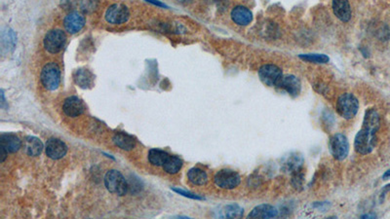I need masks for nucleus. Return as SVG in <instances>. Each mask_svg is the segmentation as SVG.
Listing matches in <instances>:
<instances>
[{"label": "nucleus", "mask_w": 390, "mask_h": 219, "mask_svg": "<svg viewBox=\"0 0 390 219\" xmlns=\"http://www.w3.org/2000/svg\"><path fill=\"white\" fill-rule=\"evenodd\" d=\"M362 219H376V216L375 215H365V216H362Z\"/></svg>", "instance_id": "32"}, {"label": "nucleus", "mask_w": 390, "mask_h": 219, "mask_svg": "<svg viewBox=\"0 0 390 219\" xmlns=\"http://www.w3.org/2000/svg\"><path fill=\"white\" fill-rule=\"evenodd\" d=\"M214 181L218 187L222 189L232 190L239 186V184L241 183V176L234 170L224 169L219 170L215 174Z\"/></svg>", "instance_id": "5"}, {"label": "nucleus", "mask_w": 390, "mask_h": 219, "mask_svg": "<svg viewBox=\"0 0 390 219\" xmlns=\"http://www.w3.org/2000/svg\"><path fill=\"white\" fill-rule=\"evenodd\" d=\"M300 59L312 64H327L330 60L328 56L323 54H304L300 55Z\"/></svg>", "instance_id": "26"}, {"label": "nucleus", "mask_w": 390, "mask_h": 219, "mask_svg": "<svg viewBox=\"0 0 390 219\" xmlns=\"http://www.w3.org/2000/svg\"><path fill=\"white\" fill-rule=\"evenodd\" d=\"M98 3L99 0H81V9L87 13L93 12L98 7Z\"/></svg>", "instance_id": "27"}, {"label": "nucleus", "mask_w": 390, "mask_h": 219, "mask_svg": "<svg viewBox=\"0 0 390 219\" xmlns=\"http://www.w3.org/2000/svg\"><path fill=\"white\" fill-rule=\"evenodd\" d=\"M5 103H6V101H5V97H4V93H3V91L1 90V107H2V108H4Z\"/></svg>", "instance_id": "31"}, {"label": "nucleus", "mask_w": 390, "mask_h": 219, "mask_svg": "<svg viewBox=\"0 0 390 219\" xmlns=\"http://www.w3.org/2000/svg\"><path fill=\"white\" fill-rule=\"evenodd\" d=\"M67 36L61 29H52L45 35L44 47L51 54H57L63 50L66 45Z\"/></svg>", "instance_id": "7"}, {"label": "nucleus", "mask_w": 390, "mask_h": 219, "mask_svg": "<svg viewBox=\"0 0 390 219\" xmlns=\"http://www.w3.org/2000/svg\"><path fill=\"white\" fill-rule=\"evenodd\" d=\"M187 178L192 184L197 186L205 185L209 179L207 172L200 168L190 169L187 172Z\"/></svg>", "instance_id": "22"}, {"label": "nucleus", "mask_w": 390, "mask_h": 219, "mask_svg": "<svg viewBox=\"0 0 390 219\" xmlns=\"http://www.w3.org/2000/svg\"><path fill=\"white\" fill-rule=\"evenodd\" d=\"M63 110L65 114L69 117H78L83 114L85 110V105L78 97H70L65 100Z\"/></svg>", "instance_id": "13"}, {"label": "nucleus", "mask_w": 390, "mask_h": 219, "mask_svg": "<svg viewBox=\"0 0 390 219\" xmlns=\"http://www.w3.org/2000/svg\"><path fill=\"white\" fill-rule=\"evenodd\" d=\"M380 115L376 109H368L365 113L362 129L354 141L355 151L360 155L370 154L377 145L376 134L380 129Z\"/></svg>", "instance_id": "1"}, {"label": "nucleus", "mask_w": 390, "mask_h": 219, "mask_svg": "<svg viewBox=\"0 0 390 219\" xmlns=\"http://www.w3.org/2000/svg\"><path fill=\"white\" fill-rule=\"evenodd\" d=\"M74 80L80 88L88 89L93 84V75L88 70L79 69L74 73Z\"/></svg>", "instance_id": "21"}, {"label": "nucleus", "mask_w": 390, "mask_h": 219, "mask_svg": "<svg viewBox=\"0 0 390 219\" xmlns=\"http://www.w3.org/2000/svg\"><path fill=\"white\" fill-rule=\"evenodd\" d=\"M45 151L49 158L53 160H59L67 154L68 147L64 142L58 139H50L46 143Z\"/></svg>", "instance_id": "10"}, {"label": "nucleus", "mask_w": 390, "mask_h": 219, "mask_svg": "<svg viewBox=\"0 0 390 219\" xmlns=\"http://www.w3.org/2000/svg\"><path fill=\"white\" fill-rule=\"evenodd\" d=\"M359 109V102L355 96L346 93L341 95L337 101L338 113L346 120L354 118Z\"/></svg>", "instance_id": "3"}, {"label": "nucleus", "mask_w": 390, "mask_h": 219, "mask_svg": "<svg viewBox=\"0 0 390 219\" xmlns=\"http://www.w3.org/2000/svg\"><path fill=\"white\" fill-rule=\"evenodd\" d=\"M112 141L115 146L125 151H130L136 146V141L134 138L125 133H116L113 136Z\"/></svg>", "instance_id": "19"}, {"label": "nucleus", "mask_w": 390, "mask_h": 219, "mask_svg": "<svg viewBox=\"0 0 390 219\" xmlns=\"http://www.w3.org/2000/svg\"><path fill=\"white\" fill-rule=\"evenodd\" d=\"M304 164L303 157L298 153H292L287 156L283 161V169L289 172H296L297 170H301Z\"/></svg>", "instance_id": "18"}, {"label": "nucleus", "mask_w": 390, "mask_h": 219, "mask_svg": "<svg viewBox=\"0 0 390 219\" xmlns=\"http://www.w3.org/2000/svg\"><path fill=\"white\" fill-rule=\"evenodd\" d=\"M390 178V170H389L385 174H384V179H388Z\"/></svg>", "instance_id": "33"}, {"label": "nucleus", "mask_w": 390, "mask_h": 219, "mask_svg": "<svg viewBox=\"0 0 390 219\" xmlns=\"http://www.w3.org/2000/svg\"><path fill=\"white\" fill-rule=\"evenodd\" d=\"M104 184L110 193L117 194L118 196H124L129 189V183L123 174L116 170H110L106 172Z\"/></svg>", "instance_id": "2"}, {"label": "nucleus", "mask_w": 390, "mask_h": 219, "mask_svg": "<svg viewBox=\"0 0 390 219\" xmlns=\"http://www.w3.org/2000/svg\"><path fill=\"white\" fill-rule=\"evenodd\" d=\"M329 149L336 160H344L349 153V143L347 138L340 133L332 136L329 142Z\"/></svg>", "instance_id": "6"}, {"label": "nucleus", "mask_w": 390, "mask_h": 219, "mask_svg": "<svg viewBox=\"0 0 390 219\" xmlns=\"http://www.w3.org/2000/svg\"><path fill=\"white\" fill-rule=\"evenodd\" d=\"M78 3V0H62L61 1V5L65 8V9H72L74 8Z\"/></svg>", "instance_id": "29"}, {"label": "nucleus", "mask_w": 390, "mask_h": 219, "mask_svg": "<svg viewBox=\"0 0 390 219\" xmlns=\"http://www.w3.org/2000/svg\"><path fill=\"white\" fill-rule=\"evenodd\" d=\"M24 149L28 156H38L43 149V144L35 137H27L24 141Z\"/></svg>", "instance_id": "20"}, {"label": "nucleus", "mask_w": 390, "mask_h": 219, "mask_svg": "<svg viewBox=\"0 0 390 219\" xmlns=\"http://www.w3.org/2000/svg\"><path fill=\"white\" fill-rule=\"evenodd\" d=\"M169 157L170 154L160 149H152L149 152V161L152 165L156 167H162Z\"/></svg>", "instance_id": "23"}, {"label": "nucleus", "mask_w": 390, "mask_h": 219, "mask_svg": "<svg viewBox=\"0 0 390 219\" xmlns=\"http://www.w3.org/2000/svg\"><path fill=\"white\" fill-rule=\"evenodd\" d=\"M278 216V211L271 205L262 204L257 206L249 215L248 219H273Z\"/></svg>", "instance_id": "15"}, {"label": "nucleus", "mask_w": 390, "mask_h": 219, "mask_svg": "<svg viewBox=\"0 0 390 219\" xmlns=\"http://www.w3.org/2000/svg\"><path fill=\"white\" fill-rule=\"evenodd\" d=\"M182 167V160L180 157L173 155H170L168 160L162 166L164 170L170 174L177 173L178 171H180Z\"/></svg>", "instance_id": "24"}, {"label": "nucleus", "mask_w": 390, "mask_h": 219, "mask_svg": "<svg viewBox=\"0 0 390 219\" xmlns=\"http://www.w3.org/2000/svg\"><path fill=\"white\" fill-rule=\"evenodd\" d=\"M130 17L129 9L124 4H113L111 5L105 13V20L107 23L112 24H121L128 21Z\"/></svg>", "instance_id": "9"}, {"label": "nucleus", "mask_w": 390, "mask_h": 219, "mask_svg": "<svg viewBox=\"0 0 390 219\" xmlns=\"http://www.w3.org/2000/svg\"><path fill=\"white\" fill-rule=\"evenodd\" d=\"M64 25L69 33L76 34L84 27L85 19L78 12H72L65 18Z\"/></svg>", "instance_id": "12"}, {"label": "nucleus", "mask_w": 390, "mask_h": 219, "mask_svg": "<svg viewBox=\"0 0 390 219\" xmlns=\"http://www.w3.org/2000/svg\"><path fill=\"white\" fill-rule=\"evenodd\" d=\"M223 213V217L226 219H241L244 216V210L236 204L226 206Z\"/></svg>", "instance_id": "25"}, {"label": "nucleus", "mask_w": 390, "mask_h": 219, "mask_svg": "<svg viewBox=\"0 0 390 219\" xmlns=\"http://www.w3.org/2000/svg\"><path fill=\"white\" fill-rule=\"evenodd\" d=\"M333 11L335 16L343 23L351 18V9L348 0H333Z\"/></svg>", "instance_id": "14"}, {"label": "nucleus", "mask_w": 390, "mask_h": 219, "mask_svg": "<svg viewBox=\"0 0 390 219\" xmlns=\"http://www.w3.org/2000/svg\"><path fill=\"white\" fill-rule=\"evenodd\" d=\"M22 147L21 140L12 134H2L0 137V148L7 153L17 152Z\"/></svg>", "instance_id": "17"}, {"label": "nucleus", "mask_w": 390, "mask_h": 219, "mask_svg": "<svg viewBox=\"0 0 390 219\" xmlns=\"http://www.w3.org/2000/svg\"><path fill=\"white\" fill-rule=\"evenodd\" d=\"M146 1H148V2H150V3H152V4H154V5H156V6H158V7L168 8V6H167L166 4H164V3H162V2H160V1H158V0H146Z\"/></svg>", "instance_id": "30"}, {"label": "nucleus", "mask_w": 390, "mask_h": 219, "mask_svg": "<svg viewBox=\"0 0 390 219\" xmlns=\"http://www.w3.org/2000/svg\"><path fill=\"white\" fill-rule=\"evenodd\" d=\"M40 80L45 89L55 91L61 82V71L57 64L49 63L44 66L40 74Z\"/></svg>", "instance_id": "4"}, {"label": "nucleus", "mask_w": 390, "mask_h": 219, "mask_svg": "<svg viewBox=\"0 0 390 219\" xmlns=\"http://www.w3.org/2000/svg\"><path fill=\"white\" fill-rule=\"evenodd\" d=\"M259 77L263 84L269 87H278L283 73L274 65H264L259 71Z\"/></svg>", "instance_id": "8"}, {"label": "nucleus", "mask_w": 390, "mask_h": 219, "mask_svg": "<svg viewBox=\"0 0 390 219\" xmlns=\"http://www.w3.org/2000/svg\"><path fill=\"white\" fill-rule=\"evenodd\" d=\"M173 191H175V192H177L178 194H180V195H182V196H184V197H186V198H190V199H194V200H203V199H204V198H202V197H200V196H198V195H195V194H193V193L184 191V190H182V189L173 188Z\"/></svg>", "instance_id": "28"}, {"label": "nucleus", "mask_w": 390, "mask_h": 219, "mask_svg": "<svg viewBox=\"0 0 390 219\" xmlns=\"http://www.w3.org/2000/svg\"><path fill=\"white\" fill-rule=\"evenodd\" d=\"M278 88L284 90L290 96L295 97L300 95L302 90V85L299 78L296 77L295 75H286L282 77L278 85Z\"/></svg>", "instance_id": "11"}, {"label": "nucleus", "mask_w": 390, "mask_h": 219, "mask_svg": "<svg viewBox=\"0 0 390 219\" xmlns=\"http://www.w3.org/2000/svg\"><path fill=\"white\" fill-rule=\"evenodd\" d=\"M232 19L238 25H247L253 21V14L247 7L236 6L232 11Z\"/></svg>", "instance_id": "16"}]
</instances>
